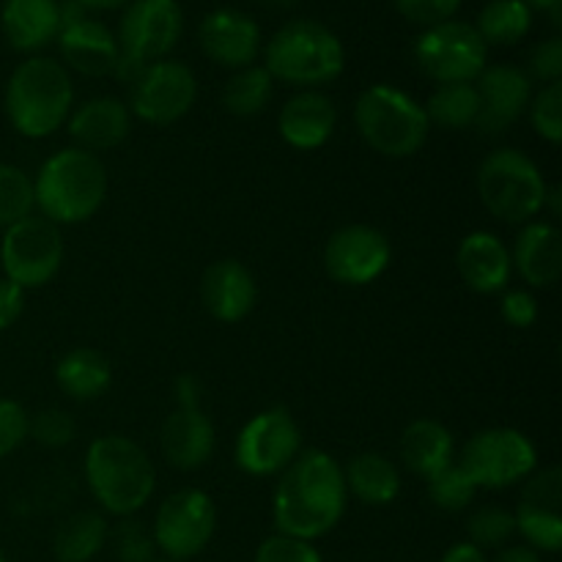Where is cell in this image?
<instances>
[{"label":"cell","mask_w":562,"mask_h":562,"mask_svg":"<svg viewBox=\"0 0 562 562\" xmlns=\"http://www.w3.org/2000/svg\"><path fill=\"white\" fill-rule=\"evenodd\" d=\"M349 492L344 467L324 450H302L274 486L272 519L280 536L318 541L344 521Z\"/></svg>","instance_id":"6da1fadb"},{"label":"cell","mask_w":562,"mask_h":562,"mask_svg":"<svg viewBox=\"0 0 562 562\" xmlns=\"http://www.w3.org/2000/svg\"><path fill=\"white\" fill-rule=\"evenodd\" d=\"M108 168L102 157L69 146L44 159L33 179L36 209L53 225L88 223L108 198Z\"/></svg>","instance_id":"7a4b0ae2"},{"label":"cell","mask_w":562,"mask_h":562,"mask_svg":"<svg viewBox=\"0 0 562 562\" xmlns=\"http://www.w3.org/2000/svg\"><path fill=\"white\" fill-rule=\"evenodd\" d=\"M86 481L104 514L126 519L146 508L157 488V470L130 437L104 434L86 450Z\"/></svg>","instance_id":"3957f363"},{"label":"cell","mask_w":562,"mask_h":562,"mask_svg":"<svg viewBox=\"0 0 562 562\" xmlns=\"http://www.w3.org/2000/svg\"><path fill=\"white\" fill-rule=\"evenodd\" d=\"M3 108L16 135L27 140L55 135L75 108V86L66 66L44 55L22 60L5 82Z\"/></svg>","instance_id":"277c9868"},{"label":"cell","mask_w":562,"mask_h":562,"mask_svg":"<svg viewBox=\"0 0 562 562\" xmlns=\"http://www.w3.org/2000/svg\"><path fill=\"white\" fill-rule=\"evenodd\" d=\"M355 126L373 151L390 159L415 157L431 132L423 104L387 82H376L357 97Z\"/></svg>","instance_id":"5b68a950"},{"label":"cell","mask_w":562,"mask_h":562,"mask_svg":"<svg viewBox=\"0 0 562 562\" xmlns=\"http://www.w3.org/2000/svg\"><path fill=\"white\" fill-rule=\"evenodd\" d=\"M344 42L316 20H291L269 38L263 69L289 86H324L344 75Z\"/></svg>","instance_id":"8992f818"},{"label":"cell","mask_w":562,"mask_h":562,"mask_svg":"<svg viewBox=\"0 0 562 562\" xmlns=\"http://www.w3.org/2000/svg\"><path fill=\"white\" fill-rule=\"evenodd\" d=\"M475 184L483 206L503 223H532L547 203V179L519 148H497L488 154L477 168Z\"/></svg>","instance_id":"52a82bcc"},{"label":"cell","mask_w":562,"mask_h":562,"mask_svg":"<svg viewBox=\"0 0 562 562\" xmlns=\"http://www.w3.org/2000/svg\"><path fill=\"white\" fill-rule=\"evenodd\" d=\"M475 488H510L538 470V450L516 428H486L467 439L456 461Z\"/></svg>","instance_id":"ba28073f"},{"label":"cell","mask_w":562,"mask_h":562,"mask_svg":"<svg viewBox=\"0 0 562 562\" xmlns=\"http://www.w3.org/2000/svg\"><path fill=\"white\" fill-rule=\"evenodd\" d=\"M217 532V505L201 488H179L159 503L151 536L157 552L170 562H187L206 552Z\"/></svg>","instance_id":"9c48e42d"},{"label":"cell","mask_w":562,"mask_h":562,"mask_svg":"<svg viewBox=\"0 0 562 562\" xmlns=\"http://www.w3.org/2000/svg\"><path fill=\"white\" fill-rule=\"evenodd\" d=\"M415 60L423 75L437 86L475 82L488 66V47L475 25L461 20L426 27L415 42Z\"/></svg>","instance_id":"30bf717a"},{"label":"cell","mask_w":562,"mask_h":562,"mask_svg":"<svg viewBox=\"0 0 562 562\" xmlns=\"http://www.w3.org/2000/svg\"><path fill=\"white\" fill-rule=\"evenodd\" d=\"M0 263L5 280L20 289H42L53 283L64 263V236L58 225L44 217H25L3 231Z\"/></svg>","instance_id":"8fae6325"},{"label":"cell","mask_w":562,"mask_h":562,"mask_svg":"<svg viewBox=\"0 0 562 562\" xmlns=\"http://www.w3.org/2000/svg\"><path fill=\"white\" fill-rule=\"evenodd\" d=\"M302 453V431L285 406L258 412L236 437L234 461L245 475H280Z\"/></svg>","instance_id":"7c38bea8"},{"label":"cell","mask_w":562,"mask_h":562,"mask_svg":"<svg viewBox=\"0 0 562 562\" xmlns=\"http://www.w3.org/2000/svg\"><path fill=\"white\" fill-rule=\"evenodd\" d=\"M198 99L195 71L181 60H154L130 86V113L151 126H168L184 119Z\"/></svg>","instance_id":"4fadbf2b"},{"label":"cell","mask_w":562,"mask_h":562,"mask_svg":"<svg viewBox=\"0 0 562 562\" xmlns=\"http://www.w3.org/2000/svg\"><path fill=\"white\" fill-rule=\"evenodd\" d=\"M393 261L387 234L373 225H344L324 245V269L340 285H368L382 278Z\"/></svg>","instance_id":"5bb4252c"},{"label":"cell","mask_w":562,"mask_h":562,"mask_svg":"<svg viewBox=\"0 0 562 562\" xmlns=\"http://www.w3.org/2000/svg\"><path fill=\"white\" fill-rule=\"evenodd\" d=\"M184 11L179 0H132L119 22V47L140 64L162 60L179 44Z\"/></svg>","instance_id":"9a60e30c"},{"label":"cell","mask_w":562,"mask_h":562,"mask_svg":"<svg viewBox=\"0 0 562 562\" xmlns=\"http://www.w3.org/2000/svg\"><path fill=\"white\" fill-rule=\"evenodd\" d=\"M516 532L538 554H558L562 549V470L558 464L536 470L525 481L514 510Z\"/></svg>","instance_id":"2e32d148"},{"label":"cell","mask_w":562,"mask_h":562,"mask_svg":"<svg viewBox=\"0 0 562 562\" xmlns=\"http://www.w3.org/2000/svg\"><path fill=\"white\" fill-rule=\"evenodd\" d=\"M475 88L481 99L475 126L483 135H503L530 108L532 80L525 69L514 64L486 66L475 80Z\"/></svg>","instance_id":"e0dca14e"},{"label":"cell","mask_w":562,"mask_h":562,"mask_svg":"<svg viewBox=\"0 0 562 562\" xmlns=\"http://www.w3.org/2000/svg\"><path fill=\"white\" fill-rule=\"evenodd\" d=\"M198 42L206 58L225 69H245L261 53V27L239 9L209 11L198 27Z\"/></svg>","instance_id":"ac0fdd59"},{"label":"cell","mask_w":562,"mask_h":562,"mask_svg":"<svg viewBox=\"0 0 562 562\" xmlns=\"http://www.w3.org/2000/svg\"><path fill=\"white\" fill-rule=\"evenodd\" d=\"M217 431L201 406H176L159 428V450L165 461L181 472L201 470L214 453Z\"/></svg>","instance_id":"d6986e66"},{"label":"cell","mask_w":562,"mask_h":562,"mask_svg":"<svg viewBox=\"0 0 562 562\" xmlns=\"http://www.w3.org/2000/svg\"><path fill=\"white\" fill-rule=\"evenodd\" d=\"M201 302L212 318L236 324L252 313L258 302L256 274L234 258H223L206 267L201 278Z\"/></svg>","instance_id":"ffe728a7"},{"label":"cell","mask_w":562,"mask_h":562,"mask_svg":"<svg viewBox=\"0 0 562 562\" xmlns=\"http://www.w3.org/2000/svg\"><path fill=\"white\" fill-rule=\"evenodd\" d=\"M456 269L467 289L475 294H499L508 289L514 278L510 250L492 231H472L461 239L456 250Z\"/></svg>","instance_id":"44dd1931"},{"label":"cell","mask_w":562,"mask_h":562,"mask_svg":"<svg viewBox=\"0 0 562 562\" xmlns=\"http://www.w3.org/2000/svg\"><path fill=\"white\" fill-rule=\"evenodd\" d=\"M335 126H338V108L327 93L313 88L294 93L283 104L278 119L280 137L296 151H316L327 146Z\"/></svg>","instance_id":"7402d4cb"},{"label":"cell","mask_w":562,"mask_h":562,"mask_svg":"<svg viewBox=\"0 0 562 562\" xmlns=\"http://www.w3.org/2000/svg\"><path fill=\"white\" fill-rule=\"evenodd\" d=\"M66 124H69V135L77 143V148L99 157L102 151L119 148L130 137L132 113L121 99L93 97L77 110H71Z\"/></svg>","instance_id":"603a6c76"},{"label":"cell","mask_w":562,"mask_h":562,"mask_svg":"<svg viewBox=\"0 0 562 562\" xmlns=\"http://www.w3.org/2000/svg\"><path fill=\"white\" fill-rule=\"evenodd\" d=\"M510 263L530 289H552L562 274V236L558 225L532 220L519 231Z\"/></svg>","instance_id":"cb8c5ba5"},{"label":"cell","mask_w":562,"mask_h":562,"mask_svg":"<svg viewBox=\"0 0 562 562\" xmlns=\"http://www.w3.org/2000/svg\"><path fill=\"white\" fill-rule=\"evenodd\" d=\"M58 49L60 58L86 77L113 75V66L121 55L115 33L102 22L91 20V16L69 27H60Z\"/></svg>","instance_id":"d4e9b609"},{"label":"cell","mask_w":562,"mask_h":562,"mask_svg":"<svg viewBox=\"0 0 562 562\" xmlns=\"http://www.w3.org/2000/svg\"><path fill=\"white\" fill-rule=\"evenodd\" d=\"M0 25L16 53H36L58 38V0H5Z\"/></svg>","instance_id":"484cf974"},{"label":"cell","mask_w":562,"mask_h":562,"mask_svg":"<svg viewBox=\"0 0 562 562\" xmlns=\"http://www.w3.org/2000/svg\"><path fill=\"white\" fill-rule=\"evenodd\" d=\"M401 459L404 464L415 472L417 477L428 481L437 472H442L445 467L453 464L456 459V439L450 434L448 426H442L439 420H420L409 423L401 434Z\"/></svg>","instance_id":"4316f807"},{"label":"cell","mask_w":562,"mask_h":562,"mask_svg":"<svg viewBox=\"0 0 562 562\" xmlns=\"http://www.w3.org/2000/svg\"><path fill=\"white\" fill-rule=\"evenodd\" d=\"M344 481L346 492L360 499L362 505H371V508L393 505L401 494L398 467L387 456L373 453V450L351 456L344 470Z\"/></svg>","instance_id":"83f0119b"},{"label":"cell","mask_w":562,"mask_h":562,"mask_svg":"<svg viewBox=\"0 0 562 562\" xmlns=\"http://www.w3.org/2000/svg\"><path fill=\"white\" fill-rule=\"evenodd\" d=\"M55 382L71 401H97L113 384V366L97 349H69L55 366Z\"/></svg>","instance_id":"f1b7e54d"},{"label":"cell","mask_w":562,"mask_h":562,"mask_svg":"<svg viewBox=\"0 0 562 562\" xmlns=\"http://www.w3.org/2000/svg\"><path fill=\"white\" fill-rule=\"evenodd\" d=\"M108 536V519L99 510H77L55 530L53 554L58 562H91L104 549Z\"/></svg>","instance_id":"f546056e"},{"label":"cell","mask_w":562,"mask_h":562,"mask_svg":"<svg viewBox=\"0 0 562 562\" xmlns=\"http://www.w3.org/2000/svg\"><path fill=\"white\" fill-rule=\"evenodd\" d=\"M428 121L442 130H470L475 126L481 113V99H477L475 82H445L437 86L423 104Z\"/></svg>","instance_id":"4dcf8cb0"},{"label":"cell","mask_w":562,"mask_h":562,"mask_svg":"<svg viewBox=\"0 0 562 562\" xmlns=\"http://www.w3.org/2000/svg\"><path fill=\"white\" fill-rule=\"evenodd\" d=\"M274 93V77L263 66H245L236 69L223 86V108L225 113L236 119H252L269 108Z\"/></svg>","instance_id":"1f68e13d"},{"label":"cell","mask_w":562,"mask_h":562,"mask_svg":"<svg viewBox=\"0 0 562 562\" xmlns=\"http://www.w3.org/2000/svg\"><path fill=\"white\" fill-rule=\"evenodd\" d=\"M530 27L532 11L521 0H492L488 5H483L475 31L481 33L486 47L488 44L508 47V44L521 42L530 33Z\"/></svg>","instance_id":"d6a6232c"},{"label":"cell","mask_w":562,"mask_h":562,"mask_svg":"<svg viewBox=\"0 0 562 562\" xmlns=\"http://www.w3.org/2000/svg\"><path fill=\"white\" fill-rule=\"evenodd\" d=\"M36 209L33 179L22 168L0 162V228H11L20 220L31 217Z\"/></svg>","instance_id":"836d02e7"},{"label":"cell","mask_w":562,"mask_h":562,"mask_svg":"<svg viewBox=\"0 0 562 562\" xmlns=\"http://www.w3.org/2000/svg\"><path fill=\"white\" fill-rule=\"evenodd\" d=\"M516 536V519L510 510L499 508V505H483L475 514L467 519V538L475 543L477 549H505Z\"/></svg>","instance_id":"e575fe53"},{"label":"cell","mask_w":562,"mask_h":562,"mask_svg":"<svg viewBox=\"0 0 562 562\" xmlns=\"http://www.w3.org/2000/svg\"><path fill=\"white\" fill-rule=\"evenodd\" d=\"M426 483H428V499H431L439 510H448V514L467 510L477 494L475 483L467 477V472L461 470L456 461L450 467H445L442 472H437L434 477H428Z\"/></svg>","instance_id":"d590c367"},{"label":"cell","mask_w":562,"mask_h":562,"mask_svg":"<svg viewBox=\"0 0 562 562\" xmlns=\"http://www.w3.org/2000/svg\"><path fill=\"white\" fill-rule=\"evenodd\" d=\"M113 552L119 562H154L157 560V543H154L151 530L135 516H126L110 532Z\"/></svg>","instance_id":"8d00e7d4"},{"label":"cell","mask_w":562,"mask_h":562,"mask_svg":"<svg viewBox=\"0 0 562 562\" xmlns=\"http://www.w3.org/2000/svg\"><path fill=\"white\" fill-rule=\"evenodd\" d=\"M532 121V130L547 143L558 146L562 140V82H549L536 97L530 99L527 108Z\"/></svg>","instance_id":"74e56055"},{"label":"cell","mask_w":562,"mask_h":562,"mask_svg":"<svg viewBox=\"0 0 562 562\" xmlns=\"http://www.w3.org/2000/svg\"><path fill=\"white\" fill-rule=\"evenodd\" d=\"M75 417L66 409H55V406L36 412V417H31V426H27V437H33L38 445L49 450H60L71 445L75 442Z\"/></svg>","instance_id":"f35d334b"},{"label":"cell","mask_w":562,"mask_h":562,"mask_svg":"<svg viewBox=\"0 0 562 562\" xmlns=\"http://www.w3.org/2000/svg\"><path fill=\"white\" fill-rule=\"evenodd\" d=\"M256 562H324V558L313 543L274 532L256 549Z\"/></svg>","instance_id":"ab89813d"},{"label":"cell","mask_w":562,"mask_h":562,"mask_svg":"<svg viewBox=\"0 0 562 562\" xmlns=\"http://www.w3.org/2000/svg\"><path fill=\"white\" fill-rule=\"evenodd\" d=\"M27 426H31V415L25 406L11 398H0V459L11 456L25 442Z\"/></svg>","instance_id":"60d3db41"},{"label":"cell","mask_w":562,"mask_h":562,"mask_svg":"<svg viewBox=\"0 0 562 562\" xmlns=\"http://www.w3.org/2000/svg\"><path fill=\"white\" fill-rule=\"evenodd\" d=\"M393 3L404 20L415 22V25L431 27L439 25V22L453 20L461 0H393Z\"/></svg>","instance_id":"b9f144b4"},{"label":"cell","mask_w":562,"mask_h":562,"mask_svg":"<svg viewBox=\"0 0 562 562\" xmlns=\"http://www.w3.org/2000/svg\"><path fill=\"white\" fill-rule=\"evenodd\" d=\"M505 324L514 329H530L538 322V300L527 289H505L503 302H499Z\"/></svg>","instance_id":"7bdbcfd3"},{"label":"cell","mask_w":562,"mask_h":562,"mask_svg":"<svg viewBox=\"0 0 562 562\" xmlns=\"http://www.w3.org/2000/svg\"><path fill=\"white\" fill-rule=\"evenodd\" d=\"M541 82H560L562 77V38L552 36L547 42L538 44L536 49L530 53V80Z\"/></svg>","instance_id":"ee69618b"},{"label":"cell","mask_w":562,"mask_h":562,"mask_svg":"<svg viewBox=\"0 0 562 562\" xmlns=\"http://www.w3.org/2000/svg\"><path fill=\"white\" fill-rule=\"evenodd\" d=\"M25 311V289H20L11 280H0V333L14 327Z\"/></svg>","instance_id":"f6af8a7d"},{"label":"cell","mask_w":562,"mask_h":562,"mask_svg":"<svg viewBox=\"0 0 562 562\" xmlns=\"http://www.w3.org/2000/svg\"><path fill=\"white\" fill-rule=\"evenodd\" d=\"M201 382L190 373L176 379V406H201Z\"/></svg>","instance_id":"bcb514c9"},{"label":"cell","mask_w":562,"mask_h":562,"mask_svg":"<svg viewBox=\"0 0 562 562\" xmlns=\"http://www.w3.org/2000/svg\"><path fill=\"white\" fill-rule=\"evenodd\" d=\"M439 562H488V558L483 549L475 547V543L461 541V543H453Z\"/></svg>","instance_id":"7dc6e473"},{"label":"cell","mask_w":562,"mask_h":562,"mask_svg":"<svg viewBox=\"0 0 562 562\" xmlns=\"http://www.w3.org/2000/svg\"><path fill=\"white\" fill-rule=\"evenodd\" d=\"M488 562H543V558L530 547H505L499 549L497 558Z\"/></svg>","instance_id":"c3c4849f"},{"label":"cell","mask_w":562,"mask_h":562,"mask_svg":"<svg viewBox=\"0 0 562 562\" xmlns=\"http://www.w3.org/2000/svg\"><path fill=\"white\" fill-rule=\"evenodd\" d=\"M86 9H82L77 0H58V20H60V27H69L75 25V22L86 20Z\"/></svg>","instance_id":"681fc988"},{"label":"cell","mask_w":562,"mask_h":562,"mask_svg":"<svg viewBox=\"0 0 562 562\" xmlns=\"http://www.w3.org/2000/svg\"><path fill=\"white\" fill-rule=\"evenodd\" d=\"M86 11H113V9H124L130 5L132 0H77Z\"/></svg>","instance_id":"f907efd6"},{"label":"cell","mask_w":562,"mask_h":562,"mask_svg":"<svg viewBox=\"0 0 562 562\" xmlns=\"http://www.w3.org/2000/svg\"><path fill=\"white\" fill-rule=\"evenodd\" d=\"M521 3H525L530 11H549L552 5L562 3V0H521Z\"/></svg>","instance_id":"816d5d0a"},{"label":"cell","mask_w":562,"mask_h":562,"mask_svg":"<svg viewBox=\"0 0 562 562\" xmlns=\"http://www.w3.org/2000/svg\"><path fill=\"white\" fill-rule=\"evenodd\" d=\"M258 3L267 5V9H272V11H285V9H291L296 0H258Z\"/></svg>","instance_id":"f5cc1de1"},{"label":"cell","mask_w":562,"mask_h":562,"mask_svg":"<svg viewBox=\"0 0 562 562\" xmlns=\"http://www.w3.org/2000/svg\"><path fill=\"white\" fill-rule=\"evenodd\" d=\"M0 562H9V560H5V558H3V554H0Z\"/></svg>","instance_id":"db71d44e"},{"label":"cell","mask_w":562,"mask_h":562,"mask_svg":"<svg viewBox=\"0 0 562 562\" xmlns=\"http://www.w3.org/2000/svg\"><path fill=\"white\" fill-rule=\"evenodd\" d=\"M154 562H170V560H154Z\"/></svg>","instance_id":"11a10c76"}]
</instances>
